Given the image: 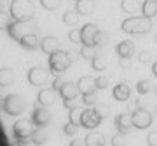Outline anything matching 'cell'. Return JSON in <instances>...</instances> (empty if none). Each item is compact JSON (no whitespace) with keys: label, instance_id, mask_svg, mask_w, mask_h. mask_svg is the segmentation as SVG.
Wrapping results in <instances>:
<instances>
[{"label":"cell","instance_id":"cell-46","mask_svg":"<svg viewBox=\"0 0 157 146\" xmlns=\"http://www.w3.org/2000/svg\"><path fill=\"white\" fill-rule=\"evenodd\" d=\"M155 117H157V106H155Z\"/></svg>","mask_w":157,"mask_h":146},{"label":"cell","instance_id":"cell-16","mask_svg":"<svg viewBox=\"0 0 157 146\" xmlns=\"http://www.w3.org/2000/svg\"><path fill=\"white\" fill-rule=\"evenodd\" d=\"M112 96H113V99L115 101H121V103H124V101H128L129 99V96H131V89H129V85L128 84H117L115 87H113V90H112Z\"/></svg>","mask_w":157,"mask_h":146},{"label":"cell","instance_id":"cell-5","mask_svg":"<svg viewBox=\"0 0 157 146\" xmlns=\"http://www.w3.org/2000/svg\"><path fill=\"white\" fill-rule=\"evenodd\" d=\"M101 120H103V115L93 106L80 113V127H84L87 130H94L101 124Z\"/></svg>","mask_w":157,"mask_h":146},{"label":"cell","instance_id":"cell-44","mask_svg":"<svg viewBox=\"0 0 157 146\" xmlns=\"http://www.w3.org/2000/svg\"><path fill=\"white\" fill-rule=\"evenodd\" d=\"M154 92H155V96H157V84H155V87H154Z\"/></svg>","mask_w":157,"mask_h":146},{"label":"cell","instance_id":"cell-8","mask_svg":"<svg viewBox=\"0 0 157 146\" xmlns=\"http://www.w3.org/2000/svg\"><path fill=\"white\" fill-rule=\"evenodd\" d=\"M33 130L35 129L30 120H17L14 124V127H12V132H14L16 139H28V137H32Z\"/></svg>","mask_w":157,"mask_h":146},{"label":"cell","instance_id":"cell-35","mask_svg":"<svg viewBox=\"0 0 157 146\" xmlns=\"http://www.w3.org/2000/svg\"><path fill=\"white\" fill-rule=\"evenodd\" d=\"M80 110L78 108H73V110H70V122L75 125H80Z\"/></svg>","mask_w":157,"mask_h":146},{"label":"cell","instance_id":"cell-41","mask_svg":"<svg viewBox=\"0 0 157 146\" xmlns=\"http://www.w3.org/2000/svg\"><path fill=\"white\" fill-rule=\"evenodd\" d=\"M70 146H86V139H72Z\"/></svg>","mask_w":157,"mask_h":146},{"label":"cell","instance_id":"cell-11","mask_svg":"<svg viewBox=\"0 0 157 146\" xmlns=\"http://www.w3.org/2000/svg\"><path fill=\"white\" fill-rule=\"evenodd\" d=\"M32 122L37 127H45L51 122V113L45 110V106H37L32 111Z\"/></svg>","mask_w":157,"mask_h":146},{"label":"cell","instance_id":"cell-28","mask_svg":"<svg viewBox=\"0 0 157 146\" xmlns=\"http://www.w3.org/2000/svg\"><path fill=\"white\" fill-rule=\"evenodd\" d=\"M40 5L44 7L45 11H56L58 7L61 5V0H40Z\"/></svg>","mask_w":157,"mask_h":146},{"label":"cell","instance_id":"cell-19","mask_svg":"<svg viewBox=\"0 0 157 146\" xmlns=\"http://www.w3.org/2000/svg\"><path fill=\"white\" fill-rule=\"evenodd\" d=\"M78 92L80 94H91V92H96V85H94V78L91 77H80L77 82Z\"/></svg>","mask_w":157,"mask_h":146},{"label":"cell","instance_id":"cell-32","mask_svg":"<svg viewBox=\"0 0 157 146\" xmlns=\"http://www.w3.org/2000/svg\"><path fill=\"white\" fill-rule=\"evenodd\" d=\"M82 103L87 104V106H94L98 103V97H96V92H91V94H82Z\"/></svg>","mask_w":157,"mask_h":146},{"label":"cell","instance_id":"cell-7","mask_svg":"<svg viewBox=\"0 0 157 146\" xmlns=\"http://www.w3.org/2000/svg\"><path fill=\"white\" fill-rule=\"evenodd\" d=\"M100 33V28L94 23H86L84 26L80 28V42L82 45H89V47H94V40L96 35Z\"/></svg>","mask_w":157,"mask_h":146},{"label":"cell","instance_id":"cell-34","mask_svg":"<svg viewBox=\"0 0 157 146\" xmlns=\"http://www.w3.org/2000/svg\"><path fill=\"white\" fill-rule=\"evenodd\" d=\"M112 144H113V146H126V134H122V132H117V134H113Z\"/></svg>","mask_w":157,"mask_h":146},{"label":"cell","instance_id":"cell-43","mask_svg":"<svg viewBox=\"0 0 157 146\" xmlns=\"http://www.w3.org/2000/svg\"><path fill=\"white\" fill-rule=\"evenodd\" d=\"M4 7H6V0H0V11H2Z\"/></svg>","mask_w":157,"mask_h":146},{"label":"cell","instance_id":"cell-13","mask_svg":"<svg viewBox=\"0 0 157 146\" xmlns=\"http://www.w3.org/2000/svg\"><path fill=\"white\" fill-rule=\"evenodd\" d=\"M136 47L133 44V40H122V42H119L117 47H115V52H117V56L121 59H129V57H133L135 54Z\"/></svg>","mask_w":157,"mask_h":146},{"label":"cell","instance_id":"cell-45","mask_svg":"<svg viewBox=\"0 0 157 146\" xmlns=\"http://www.w3.org/2000/svg\"><path fill=\"white\" fill-rule=\"evenodd\" d=\"M155 44H157V33H155Z\"/></svg>","mask_w":157,"mask_h":146},{"label":"cell","instance_id":"cell-12","mask_svg":"<svg viewBox=\"0 0 157 146\" xmlns=\"http://www.w3.org/2000/svg\"><path fill=\"white\" fill-rule=\"evenodd\" d=\"M28 23H30V21H14V19H12V23L9 24V28H7V31H9V35H11L12 38L19 42V38H21L23 35L32 33V31H28V30H26V26H28Z\"/></svg>","mask_w":157,"mask_h":146},{"label":"cell","instance_id":"cell-33","mask_svg":"<svg viewBox=\"0 0 157 146\" xmlns=\"http://www.w3.org/2000/svg\"><path fill=\"white\" fill-rule=\"evenodd\" d=\"M77 130H78V125L72 124L70 120H68L65 125H63V132H65L67 136H75V134H77Z\"/></svg>","mask_w":157,"mask_h":146},{"label":"cell","instance_id":"cell-2","mask_svg":"<svg viewBox=\"0 0 157 146\" xmlns=\"http://www.w3.org/2000/svg\"><path fill=\"white\" fill-rule=\"evenodd\" d=\"M9 14L14 21H32L35 14L33 2L32 0H12Z\"/></svg>","mask_w":157,"mask_h":146},{"label":"cell","instance_id":"cell-24","mask_svg":"<svg viewBox=\"0 0 157 146\" xmlns=\"http://www.w3.org/2000/svg\"><path fill=\"white\" fill-rule=\"evenodd\" d=\"M32 143L37 146H42L47 143V139H49V134H47V130L44 129V127H37V129L33 130V134H32Z\"/></svg>","mask_w":157,"mask_h":146},{"label":"cell","instance_id":"cell-29","mask_svg":"<svg viewBox=\"0 0 157 146\" xmlns=\"http://www.w3.org/2000/svg\"><path fill=\"white\" fill-rule=\"evenodd\" d=\"M80 56L84 57L86 61H91V59L96 56V54H94V47H89V45H82V47H80Z\"/></svg>","mask_w":157,"mask_h":146},{"label":"cell","instance_id":"cell-39","mask_svg":"<svg viewBox=\"0 0 157 146\" xmlns=\"http://www.w3.org/2000/svg\"><path fill=\"white\" fill-rule=\"evenodd\" d=\"M152 59V56H150V52L148 51H141L140 54H138V61L140 63H148Z\"/></svg>","mask_w":157,"mask_h":146},{"label":"cell","instance_id":"cell-1","mask_svg":"<svg viewBox=\"0 0 157 146\" xmlns=\"http://www.w3.org/2000/svg\"><path fill=\"white\" fill-rule=\"evenodd\" d=\"M121 28L124 33L129 35H145L152 30V19L143 16H131L128 19H124Z\"/></svg>","mask_w":157,"mask_h":146},{"label":"cell","instance_id":"cell-14","mask_svg":"<svg viewBox=\"0 0 157 146\" xmlns=\"http://www.w3.org/2000/svg\"><path fill=\"white\" fill-rule=\"evenodd\" d=\"M78 94H80L78 92V87L73 82H65L63 87L59 89V96L63 97V101H77Z\"/></svg>","mask_w":157,"mask_h":146},{"label":"cell","instance_id":"cell-17","mask_svg":"<svg viewBox=\"0 0 157 146\" xmlns=\"http://www.w3.org/2000/svg\"><path fill=\"white\" fill-rule=\"evenodd\" d=\"M40 49L45 54H52V52L59 51V40L56 37H44L40 40Z\"/></svg>","mask_w":157,"mask_h":146},{"label":"cell","instance_id":"cell-30","mask_svg":"<svg viewBox=\"0 0 157 146\" xmlns=\"http://www.w3.org/2000/svg\"><path fill=\"white\" fill-rule=\"evenodd\" d=\"M150 82H148V80H140V82H138V84H136V92H138V94H148V92H150Z\"/></svg>","mask_w":157,"mask_h":146},{"label":"cell","instance_id":"cell-23","mask_svg":"<svg viewBox=\"0 0 157 146\" xmlns=\"http://www.w3.org/2000/svg\"><path fill=\"white\" fill-rule=\"evenodd\" d=\"M86 146H105V134L98 130H91L86 136Z\"/></svg>","mask_w":157,"mask_h":146},{"label":"cell","instance_id":"cell-21","mask_svg":"<svg viewBox=\"0 0 157 146\" xmlns=\"http://www.w3.org/2000/svg\"><path fill=\"white\" fill-rule=\"evenodd\" d=\"M121 9L126 14H138L141 12V2L140 0H121Z\"/></svg>","mask_w":157,"mask_h":146},{"label":"cell","instance_id":"cell-10","mask_svg":"<svg viewBox=\"0 0 157 146\" xmlns=\"http://www.w3.org/2000/svg\"><path fill=\"white\" fill-rule=\"evenodd\" d=\"M28 82L35 87H40L47 82V71L42 66H33L28 71Z\"/></svg>","mask_w":157,"mask_h":146},{"label":"cell","instance_id":"cell-15","mask_svg":"<svg viewBox=\"0 0 157 146\" xmlns=\"http://www.w3.org/2000/svg\"><path fill=\"white\" fill-rule=\"evenodd\" d=\"M19 45L26 51H37L40 47V40L37 37V33H26L19 38Z\"/></svg>","mask_w":157,"mask_h":146},{"label":"cell","instance_id":"cell-47","mask_svg":"<svg viewBox=\"0 0 157 146\" xmlns=\"http://www.w3.org/2000/svg\"><path fill=\"white\" fill-rule=\"evenodd\" d=\"M75 2H77V0H75Z\"/></svg>","mask_w":157,"mask_h":146},{"label":"cell","instance_id":"cell-22","mask_svg":"<svg viewBox=\"0 0 157 146\" xmlns=\"http://www.w3.org/2000/svg\"><path fill=\"white\" fill-rule=\"evenodd\" d=\"M75 11L78 12V16H89L94 12V2L93 0H77Z\"/></svg>","mask_w":157,"mask_h":146},{"label":"cell","instance_id":"cell-27","mask_svg":"<svg viewBox=\"0 0 157 146\" xmlns=\"http://www.w3.org/2000/svg\"><path fill=\"white\" fill-rule=\"evenodd\" d=\"M91 66H93L94 71H103V70L107 68V63H105V59H103L100 54H96V56L91 59Z\"/></svg>","mask_w":157,"mask_h":146},{"label":"cell","instance_id":"cell-26","mask_svg":"<svg viewBox=\"0 0 157 146\" xmlns=\"http://www.w3.org/2000/svg\"><path fill=\"white\" fill-rule=\"evenodd\" d=\"M63 23L67 24V26H77L78 23V12L73 9V11H67L63 14Z\"/></svg>","mask_w":157,"mask_h":146},{"label":"cell","instance_id":"cell-38","mask_svg":"<svg viewBox=\"0 0 157 146\" xmlns=\"http://www.w3.org/2000/svg\"><path fill=\"white\" fill-rule=\"evenodd\" d=\"M147 144L148 146H157V130L150 132V134L147 136Z\"/></svg>","mask_w":157,"mask_h":146},{"label":"cell","instance_id":"cell-6","mask_svg":"<svg viewBox=\"0 0 157 146\" xmlns=\"http://www.w3.org/2000/svg\"><path fill=\"white\" fill-rule=\"evenodd\" d=\"M131 117H133V127H136V129H140V130L148 129L152 125V120H154L152 113L147 111L145 108H140V106L136 108V110H133Z\"/></svg>","mask_w":157,"mask_h":146},{"label":"cell","instance_id":"cell-31","mask_svg":"<svg viewBox=\"0 0 157 146\" xmlns=\"http://www.w3.org/2000/svg\"><path fill=\"white\" fill-rule=\"evenodd\" d=\"M12 23V17L11 14H7V12L0 11V30H7L9 28V24Z\"/></svg>","mask_w":157,"mask_h":146},{"label":"cell","instance_id":"cell-4","mask_svg":"<svg viewBox=\"0 0 157 146\" xmlns=\"http://www.w3.org/2000/svg\"><path fill=\"white\" fill-rule=\"evenodd\" d=\"M2 108H4V111H6L7 115L16 117V115H21V113L25 111L26 103H25V99H23L19 94H9L7 97H4Z\"/></svg>","mask_w":157,"mask_h":146},{"label":"cell","instance_id":"cell-18","mask_svg":"<svg viewBox=\"0 0 157 146\" xmlns=\"http://www.w3.org/2000/svg\"><path fill=\"white\" fill-rule=\"evenodd\" d=\"M56 99V90L54 89H42L37 96V101L40 106H51Z\"/></svg>","mask_w":157,"mask_h":146},{"label":"cell","instance_id":"cell-42","mask_svg":"<svg viewBox=\"0 0 157 146\" xmlns=\"http://www.w3.org/2000/svg\"><path fill=\"white\" fill-rule=\"evenodd\" d=\"M152 73H154V77L157 78V61H154V64H152Z\"/></svg>","mask_w":157,"mask_h":146},{"label":"cell","instance_id":"cell-40","mask_svg":"<svg viewBox=\"0 0 157 146\" xmlns=\"http://www.w3.org/2000/svg\"><path fill=\"white\" fill-rule=\"evenodd\" d=\"M63 84H65V82H63L59 77H56V78L52 80V87H51V89H54V90H58V92H59V89L63 87Z\"/></svg>","mask_w":157,"mask_h":146},{"label":"cell","instance_id":"cell-25","mask_svg":"<svg viewBox=\"0 0 157 146\" xmlns=\"http://www.w3.org/2000/svg\"><path fill=\"white\" fill-rule=\"evenodd\" d=\"M14 82V71L11 68H0V87H7Z\"/></svg>","mask_w":157,"mask_h":146},{"label":"cell","instance_id":"cell-36","mask_svg":"<svg viewBox=\"0 0 157 146\" xmlns=\"http://www.w3.org/2000/svg\"><path fill=\"white\" fill-rule=\"evenodd\" d=\"M94 85H96V89L105 90L108 87V78L107 77H98V78H94Z\"/></svg>","mask_w":157,"mask_h":146},{"label":"cell","instance_id":"cell-20","mask_svg":"<svg viewBox=\"0 0 157 146\" xmlns=\"http://www.w3.org/2000/svg\"><path fill=\"white\" fill-rule=\"evenodd\" d=\"M141 16L148 17V19L157 16V0H143L141 2Z\"/></svg>","mask_w":157,"mask_h":146},{"label":"cell","instance_id":"cell-37","mask_svg":"<svg viewBox=\"0 0 157 146\" xmlns=\"http://www.w3.org/2000/svg\"><path fill=\"white\" fill-rule=\"evenodd\" d=\"M68 38H70V42H72V44H82V42H80V30H72V31H70V33H68Z\"/></svg>","mask_w":157,"mask_h":146},{"label":"cell","instance_id":"cell-9","mask_svg":"<svg viewBox=\"0 0 157 146\" xmlns=\"http://www.w3.org/2000/svg\"><path fill=\"white\" fill-rule=\"evenodd\" d=\"M115 129L117 132H122V134H128L129 130L133 129V117L129 111L119 113L115 117Z\"/></svg>","mask_w":157,"mask_h":146},{"label":"cell","instance_id":"cell-3","mask_svg":"<svg viewBox=\"0 0 157 146\" xmlns=\"http://www.w3.org/2000/svg\"><path fill=\"white\" fill-rule=\"evenodd\" d=\"M70 64H72V57H70V54H68L67 51H56L52 52V54H49V70L51 73H54V75H61V73H65L70 68Z\"/></svg>","mask_w":157,"mask_h":146}]
</instances>
